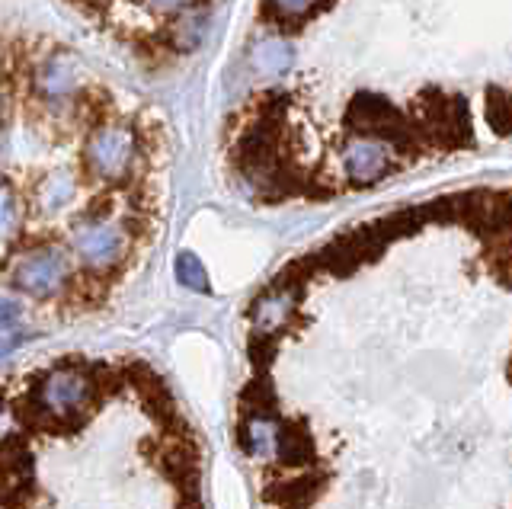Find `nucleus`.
I'll return each instance as SVG.
<instances>
[{
	"label": "nucleus",
	"mask_w": 512,
	"mask_h": 509,
	"mask_svg": "<svg viewBox=\"0 0 512 509\" xmlns=\"http://www.w3.org/2000/svg\"><path fill=\"white\" fill-rule=\"evenodd\" d=\"M68 276V260L55 247H39L26 253L16 266V285L29 295H52Z\"/></svg>",
	"instance_id": "nucleus-3"
},
{
	"label": "nucleus",
	"mask_w": 512,
	"mask_h": 509,
	"mask_svg": "<svg viewBox=\"0 0 512 509\" xmlns=\"http://www.w3.org/2000/svg\"><path fill=\"white\" fill-rule=\"evenodd\" d=\"M253 61H256V68L266 71V74H282L288 65H292V49H288V45L279 42V39H269V42L260 45V49H256Z\"/></svg>",
	"instance_id": "nucleus-11"
},
{
	"label": "nucleus",
	"mask_w": 512,
	"mask_h": 509,
	"mask_svg": "<svg viewBox=\"0 0 512 509\" xmlns=\"http://www.w3.org/2000/svg\"><path fill=\"white\" fill-rule=\"evenodd\" d=\"M87 167L100 180H122L135 157V135L125 125H103L87 138Z\"/></svg>",
	"instance_id": "nucleus-2"
},
{
	"label": "nucleus",
	"mask_w": 512,
	"mask_h": 509,
	"mask_svg": "<svg viewBox=\"0 0 512 509\" xmlns=\"http://www.w3.org/2000/svg\"><path fill=\"white\" fill-rule=\"evenodd\" d=\"M276 442V426L269 423V417H253L244 429V445L250 455H266Z\"/></svg>",
	"instance_id": "nucleus-12"
},
{
	"label": "nucleus",
	"mask_w": 512,
	"mask_h": 509,
	"mask_svg": "<svg viewBox=\"0 0 512 509\" xmlns=\"http://www.w3.org/2000/svg\"><path fill=\"white\" fill-rule=\"evenodd\" d=\"M4 122H7V100L0 97V132H4Z\"/></svg>",
	"instance_id": "nucleus-20"
},
{
	"label": "nucleus",
	"mask_w": 512,
	"mask_h": 509,
	"mask_svg": "<svg viewBox=\"0 0 512 509\" xmlns=\"http://www.w3.org/2000/svg\"><path fill=\"white\" fill-rule=\"evenodd\" d=\"M391 154L388 145L378 138H356L343 148V170L356 183H375L388 173Z\"/></svg>",
	"instance_id": "nucleus-6"
},
{
	"label": "nucleus",
	"mask_w": 512,
	"mask_h": 509,
	"mask_svg": "<svg viewBox=\"0 0 512 509\" xmlns=\"http://www.w3.org/2000/svg\"><path fill=\"white\" fill-rule=\"evenodd\" d=\"M13 314H16L13 305H0V324H10V321H13Z\"/></svg>",
	"instance_id": "nucleus-19"
},
{
	"label": "nucleus",
	"mask_w": 512,
	"mask_h": 509,
	"mask_svg": "<svg viewBox=\"0 0 512 509\" xmlns=\"http://www.w3.org/2000/svg\"><path fill=\"white\" fill-rule=\"evenodd\" d=\"M346 122L352 125V129L365 132V138H372V135H391L394 138V135L404 132V119H400V113L388 100L375 97V93H359L349 106Z\"/></svg>",
	"instance_id": "nucleus-5"
},
{
	"label": "nucleus",
	"mask_w": 512,
	"mask_h": 509,
	"mask_svg": "<svg viewBox=\"0 0 512 509\" xmlns=\"http://www.w3.org/2000/svg\"><path fill=\"white\" fill-rule=\"evenodd\" d=\"M74 250L80 253V260H84L87 266L106 269L122 257L125 237L116 225H106V221H87V225H80L74 234Z\"/></svg>",
	"instance_id": "nucleus-4"
},
{
	"label": "nucleus",
	"mask_w": 512,
	"mask_h": 509,
	"mask_svg": "<svg viewBox=\"0 0 512 509\" xmlns=\"http://www.w3.org/2000/svg\"><path fill=\"white\" fill-rule=\"evenodd\" d=\"M13 429H16V420H13L10 407H0V442H7L13 436Z\"/></svg>",
	"instance_id": "nucleus-18"
},
{
	"label": "nucleus",
	"mask_w": 512,
	"mask_h": 509,
	"mask_svg": "<svg viewBox=\"0 0 512 509\" xmlns=\"http://www.w3.org/2000/svg\"><path fill=\"white\" fill-rule=\"evenodd\" d=\"M176 279L192 292H208V273L196 253H180L176 257Z\"/></svg>",
	"instance_id": "nucleus-13"
},
{
	"label": "nucleus",
	"mask_w": 512,
	"mask_h": 509,
	"mask_svg": "<svg viewBox=\"0 0 512 509\" xmlns=\"http://www.w3.org/2000/svg\"><path fill=\"white\" fill-rule=\"evenodd\" d=\"M314 4H317V0H269V7H272V13H276L279 20H298Z\"/></svg>",
	"instance_id": "nucleus-16"
},
{
	"label": "nucleus",
	"mask_w": 512,
	"mask_h": 509,
	"mask_svg": "<svg viewBox=\"0 0 512 509\" xmlns=\"http://www.w3.org/2000/svg\"><path fill=\"white\" fill-rule=\"evenodd\" d=\"M39 407L52 417H74L80 413L93 397V381L84 369H74V365H61L52 369L39 381Z\"/></svg>",
	"instance_id": "nucleus-1"
},
{
	"label": "nucleus",
	"mask_w": 512,
	"mask_h": 509,
	"mask_svg": "<svg viewBox=\"0 0 512 509\" xmlns=\"http://www.w3.org/2000/svg\"><path fill=\"white\" fill-rule=\"evenodd\" d=\"M16 231H20V202L10 186L0 183V244H7Z\"/></svg>",
	"instance_id": "nucleus-14"
},
{
	"label": "nucleus",
	"mask_w": 512,
	"mask_h": 509,
	"mask_svg": "<svg viewBox=\"0 0 512 509\" xmlns=\"http://www.w3.org/2000/svg\"><path fill=\"white\" fill-rule=\"evenodd\" d=\"M487 119L500 135L509 132V100H506V93L496 87L487 93Z\"/></svg>",
	"instance_id": "nucleus-15"
},
{
	"label": "nucleus",
	"mask_w": 512,
	"mask_h": 509,
	"mask_svg": "<svg viewBox=\"0 0 512 509\" xmlns=\"http://www.w3.org/2000/svg\"><path fill=\"white\" fill-rule=\"evenodd\" d=\"M77 87V77L74 71L64 65V61H48V65L42 68L39 74V90L45 93L48 100H61L68 97V93H74Z\"/></svg>",
	"instance_id": "nucleus-10"
},
{
	"label": "nucleus",
	"mask_w": 512,
	"mask_h": 509,
	"mask_svg": "<svg viewBox=\"0 0 512 509\" xmlns=\"http://www.w3.org/2000/svg\"><path fill=\"white\" fill-rule=\"evenodd\" d=\"M154 4H160V7H173V4H183V0H154Z\"/></svg>",
	"instance_id": "nucleus-21"
},
{
	"label": "nucleus",
	"mask_w": 512,
	"mask_h": 509,
	"mask_svg": "<svg viewBox=\"0 0 512 509\" xmlns=\"http://www.w3.org/2000/svg\"><path fill=\"white\" fill-rule=\"evenodd\" d=\"M23 340H26V333L20 327H13V321L10 324H0V359L10 356Z\"/></svg>",
	"instance_id": "nucleus-17"
},
{
	"label": "nucleus",
	"mask_w": 512,
	"mask_h": 509,
	"mask_svg": "<svg viewBox=\"0 0 512 509\" xmlns=\"http://www.w3.org/2000/svg\"><path fill=\"white\" fill-rule=\"evenodd\" d=\"M295 305H298V289H272V292H266L253 305V324H256V330H260L263 337L276 333L279 327H285L288 317H292Z\"/></svg>",
	"instance_id": "nucleus-7"
},
{
	"label": "nucleus",
	"mask_w": 512,
	"mask_h": 509,
	"mask_svg": "<svg viewBox=\"0 0 512 509\" xmlns=\"http://www.w3.org/2000/svg\"><path fill=\"white\" fill-rule=\"evenodd\" d=\"M36 199H39L42 212H58L74 199V180L68 177V173H52V177L42 180Z\"/></svg>",
	"instance_id": "nucleus-9"
},
{
	"label": "nucleus",
	"mask_w": 512,
	"mask_h": 509,
	"mask_svg": "<svg viewBox=\"0 0 512 509\" xmlns=\"http://www.w3.org/2000/svg\"><path fill=\"white\" fill-rule=\"evenodd\" d=\"M276 452L282 458V465H308L314 449H311V439L301 433L298 426H282L276 429Z\"/></svg>",
	"instance_id": "nucleus-8"
}]
</instances>
